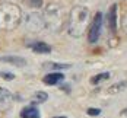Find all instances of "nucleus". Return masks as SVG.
I'll list each match as a JSON object with an SVG mask.
<instances>
[{"label":"nucleus","mask_w":127,"mask_h":118,"mask_svg":"<svg viewBox=\"0 0 127 118\" xmlns=\"http://www.w3.org/2000/svg\"><path fill=\"white\" fill-rule=\"evenodd\" d=\"M48 99V95L45 93V92H35L34 93V96H32V102L34 104H42V102H45Z\"/></svg>","instance_id":"15"},{"label":"nucleus","mask_w":127,"mask_h":118,"mask_svg":"<svg viewBox=\"0 0 127 118\" xmlns=\"http://www.w3.org/2000/svg\"><path fill=\"white\" fill-rule=\"evenodd\" d=\"M101 29H102V13L96 12L95 13V18L91 24V28H89L88 32V39L91 44H95L99 37H101Z\"/></svg>","instance_id":"4"},{"label":"nucleus","mask_w":127,"mask_h":118,"mask_svg":"<svg viewBox=\"0 0 127 118\" xmlns=\"http://www.w3.org/2000/svg\"><path fill=\"white\" fill-rule=\"evenodd\" d=\"M121 26H123V29H124V32L127 34V13L123 16V19H121Z\"/></svg>","instance_id":"19"},{"label":"nucleus","mask_w":127,"mask_h":118,"mask_svg":"<svg viewBox=\"0 0 127 118\" xmlns=\"http://www.w3.org/2000/svg\"><path fill=\"white\" fill-rule=\"evenodd\" d=\"M0 77H3L4 80H13V76L12 73H7V71H0Z\"/></svg>","instance_id":"18"},{"label":"nucleus","mask_w":127,"mask_h":118,"mask_svg":"<svg viewBox=\"0 0 127 118\" xmlns=\"http://www.w3.org/2000/svg\"><path fill=\"white\" fill-rule=\"evenodd\" d=\"M86 114L91 115V117H98V115L101 114V109H99V108H88V109H86Z\"/></svg>","instance_id":"16"},{"label":"nucleus","mask_w":127,"mask_h":118,"mask_svg":"<svg viewBox=\"0 0 127 118\" xmlns=\"http://www.w3.org/2000/svg\"><path fill=\"white\" fill-rule=\"evenodd\" d=\"M121 114H123V115H127V108H126V109H123V111H121Z\"/></svg>","instance_id":"20"},{"label":"nucleus","mask_w":127,"mask_h":118,"mask_svg":"<svg viewBox=\"0 0 127 118\" xmlns=\"http://www.w3.org/2000/svg\"><path fill=\"white\" fill-rule=\"evenodd\" d=\"M54 118H67V117H54Z\"/></svg>","instance_id":"21"},{"label":"nucleus","mask_w":127,"mask_h":118,"mask_svg":"<svg viewBox=\"0 0 127 118\" xmlns=\"http://www.w3.org/2000/svg\"><path fill=\"white\" fill-rule=\"evenodd\" d=\"M44 29L50 32H59L64 24V10L59 4H48L42 13Z\"/></svg>","instance_id":"3"},{"label":"nucleus","mask_w":127,"mask_h":118,"mask_svg":"<svg viewBox=\"0 0 127 118\" xmlns=\"http://www.w3.org/2000/svg\"><path fill=\"white\" fill-rule=\"evenodd\" d=\"M64 80V76L62 73H48V74H45V77L42 79V82L45 83V85H48V86H53V85H57V83H60V82H63Z\"/></svg>","instance_id":"10"},{"label":"nucleus","mask_w":127,"mask_h":118,"mask_svg":"<svg viewBox=\"0 0 127 118\" xmlns=\"http://www.w3.org/2000/svg\"><path fill=\"white\" fill-rule=\"evenodd\" d=\"M107 22H108V29L115 34L117 32V4H113L107 13Z\"/></svg>","instance_id":"6"},{"label":"nucleus","mask_w":127,"mask_h":118,"mask_svg":"<svg viewBox=\"0 0 127 118\" xmlns=\"http://www.w3.org/2000/svg\"><path fill=\"white\" fill-rule=\"evenodd\" d=\"M110 79V73L105 71V73H99V74H95L94 77H91V85H99L101 82H105Z\"/></svg>","instance_id":"13"},{"label":"nucleus","mask_w":127,"mask_h":118,"mask_svg":"<svg viewBox=\"0 0 127 118\" xmlns=\"http://www.w3.org/2000/svg\"><path fill=\"white\" fill-rule=\"evenodd\" d=\"M25 25H26V29L32 31V32H38L39 29H44L42 15H39V13H28V16L25 18Z\"/></svg>","instance_id":"5"},{"label":"nucleus","mask_w":127,"mask_h":118,"mask_svg":"<svg viewBox=\"0 0 127 118\" xmlns=\"http://www.w3.org/2000/svg\"><path fill=\"white\" fill-rule=\"evenodd\" d=\"M31 47V50L37 54H48L51 52V47L47 44V42H42V41H35V42H31L28 44Z\"/></svg>","instance_id":"8"},{"label":"nucleus","mask_w":127,"mask_h":118,"mask_svg":"<svg viewBox=\"0 0 127 118\" xmlns=\"http://www.w3.org/2000/svg\"><path fill=\"white\" fill-rule=\"evenodd\" d=\"M0 61L3 63H9V64L18 66V67H24L26 66V60L19 57V55H4V57H0Z\"/></svg>","instance_id":"9"},{"label":"nucleus","mask_w":127,"mask_h":118,"mask_svg":"<svg viewBox=\"0 0 127 118\" xmlns=\"http://www.w3.org/2000/svg\"><path fill=\"white\" fill-rule=\"evenodd\" d=\"M127 88V80H123V82H118V83H114L113 86L108 88V93L114 95V93H118V92L124 91Z\"/></svg>","instance_id":"12"},{"label":"nucleus","mask_w":127,"mask_h":118,"mask_svg":"<svg viewBox=\"0 0 127 118\" xmlns=\"http://www.w3.org/2000/svg\"><path fill=\"white\" fill-rule=\"evenodd\" d=\"M13 102V95L7 89L0 88V109H7Z\"/></svg>","instance_id":"7"},{"label":"nucleus","mask_w":127,"mask_h":118,"mask_svg":"<svg viewBox=\"0 0 127 118\" xmlns=\"http://www.w3.org/2000/svg\"><path fill=\"white\" fill-rule=\"evenodd\" d=\"M26 3L31 7H41L42 6V0H26Z\"/></svg>","instance_id":"17"},{"label":"nucleus","mask_w":127,"mask_h":118,"mask_svg":"<svg viewBox=\"0 0 127 118\" xmlns=\"http://www.w3.org/2000/svg\"><path fill=\"white\" fill-rule=\"evenodd\" d=\"M89 22V10L83 6H76L70 10L67 18V31L73 38H80L86 32V26Z\"/></svg>","instance_id":"1"},{"label":"nucleus","mask_w":127,"mask_h":118,"mask_svg":"<svg viewBox=\"0 0 127 118\" xmlns=\"http://www.w3.org/2000/svg\"><path fill=\"white\" fill-rule=\"evenodd\" d=\"M21 117L22 118H39V111L34 105H29V106H25L21 111Z\"/></svg>","instance_id":"11"},{"label":"nucleus","mask_w":127,"mask_h":118,"mask_svg":"<svg viewBox=\"0 0 127 118\" xmlns=\"http://www.w3.org/2000/svg\"><path fill=\"white\" fill-rule=\"evenodd\" d=\"M44 69H48V70H66V69H70V64H62V63H45Z\"/></svg>","instance_id":"14"},{"label":"nucleus","mask_w":127,"mask_h":118,"mask_svg":"<svg viewBox=\"0 0 127 118\" xmlns=\"http://www.w3.org/2000/svg\"><path fill=\"white\" fill-rule=\"evenodd\" d=\"M22 10L19 6L13 3H0V29L1 31H12L21 24Z\"/></svg>","instance_id":"2"}]
</instances>
